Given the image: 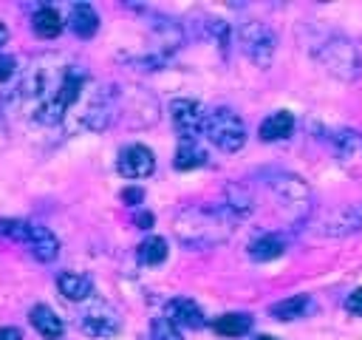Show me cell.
Segmentation results:
<instances>
[{
  "mask_svg": "<svg viewBox=\"0 0 362 340\" xmlns=\"http://www.w3.org/2000/svg\"><path fill=\"white\" fill-rule=\"evenodd\" d=\"M235 221L238 218L223 204H195V207H184L175 215L173 227H175V235L184 246L209 249V246L229 241Z\"/></svg>",
  "mask_w": 362,
  "mask_h": 340,
  "instance_id": "6da1fadb",
  "label": "cell"
},
{
  "mask_svg": "<svg viewBox=\"0 0 362 340\" xmlns=\"http://www.w3.org/2000/svg\"><path fill=\"white\" fill-rule=\"evenodd\" d=\"M85 71H79L76 65H65L59 82L54 85V91L34 108V119L40 125H57L65 119V113L79 102L82 88H85Z\"/></svg>",
  "mask_w": 362,
  "mask_h": 340,
  "instance_id": "7a4b0ae2",
  "label": "cell"
},
{
  "mask_svg": "<svg viewBox=\"0 0 362 340\" xmlns=\"http://www.w3.org/2000/svg\"><path fill=\"white\" fill-rule=\"evenodd\" d=\"M317 60L322 62V68L328 74H334L337 79H356L362 74V57H359V45L348 37H331L317 48Z\"/></svg>",
  "mask_w": 362,
  "mask_h": 340,
  "instance_id": "3957f363",
  "label": "cell"
},
{
  "mask_svg": "<svg viewBox=\"0 0 362 340\" xmlns=\"http://www.w3.org/2000/svg\"><path fill=\"white\" fill-rule=\"evenodd\" d=\"M204 133L223 153H235L246 142V125H243V119L232 108H215V110H209L206 113Z\"/></svg>",
  "mask_w": 362,
  "mask_h": 340,
  "instance_id": "277c9868",
  "label": "cell"
},
{
  "mask_svg": "<svg viewBox=\"0 0 362 340\" xmlns=\"http://www.w3.org/2000/svg\"><path fill=\"white\" fill-rule=\"evenodd\" d=\"M266 184H269V190L274 193V198L280 201V207H283L288 215L300 218V215L308 212L311 190L305 187V181H303L300 176L286 173V170H272V173H266Z\"/></svg>",
  "mask_w": 362,
  "mask_h": 340,
  "instance_id": "5b68a950",
  "label": "cell"
},
{
  "mask_svg": "<svg viewBox=\"0 0 362 340\" xmlns=\"http://www.w3.org/2000/svg\"><path fill=\"white\" fill-rule=\"evenodd\" d=\"M238 40H240V48L243 54L257 65V68H269L272 60H274V48H277V37L274 31L260 23V20H246L240 28H238Z\"/></svg>",
  "mask_w": 362,
  "mask_h": 340,
  "instance_id": "8992f818",
  "label": "cell"
},
{
  "mask_svg": "<svg viewBox=\"0 0 362 340\" xmlns=\"http://www.w3.org/2000/svg\"><path fill=\"white\" fill-rule=\"evenodd\" d=\"M119 113V94L116 85H102L90 94L85 110H82V128L88 130H105Z\"/></svg>",
  "mask_w": 362,
  "mask_h": 340,
  "instance_id": "52a82bcc",
  "label": "cell"
},
{
  "mask_svg": "<svg viewBox=\"0 0 362 340\" xmlns=\"http://www.w3.org/2000/svg\"><path fill=\"white\" fill-rule=\"evenodd\" d=\"M122 320H119V312L105 303V300H90L82 312H79V329L88 334V337H96V340H107L119 332Z\"/></svg>",
  "mask_w": 362,
  "mask_h": 340,
  "instance_id": "ba28073f",
  "label": "cell"
},
{
  "mask_svg": "<svg viewBox=\"0 0 362 340\" xmlns=\"http://www.w3.org/2000/svg\"><path fill=\"white\" fill-rule=\"evenodd\" d=\"M170 119H173V128L178 130L181 139H198V133L206 125L204 105L195 99H187V96L170 102Z\"/></svg>",
  "mask_w": 362,
  "mask_h": 340,
  "instance_id": "9c48e42d",
  "label": "cell"
},
{
  "mask_svg": "<svg viewBox=\"0 0 362 340\" xmlns=\"http://www.w3.org/2000/svg\"><path fill=\"white\" fill-rule=\"evenodd\" d=\"M362 230V204H342L317 221V232L328 238H345Z\"/></svg>",
  "mask_w": 362,
  "mask_h": 340,
  "instance_id": "30bf717a",
  "label": "cell"
},
{
  "mask_svg": "<svg viewBox=\"0 0 362 340\" xmlns=\"http://www.w3.org/2000/svg\"><path fill=\"white\" fill-rule=\"evenodd\" d=\"M331 147H334L339 167L348 176L362 178V133L359 130H337L331 136Z\"/></svg>",
  "mask_w": 362,
  "mask_h": 340,
  "instance_id": "8fae6325",
  "label": "cell"
},
{
  "mask_svg": "<svg viewBox=\"0 0 362 340\" xmlns=\"http://www.w3.org/2000/svg\"><path fill=\"white\" fill-rule=\"evenodd\" d=\"M116 170L124 178H147L156 170V156L147 144H124L116 159Z\"/></svg>",
  "mask_w": 362,
  "mask_h": 340,
  "instance_id": "7c38bea8",
  "label": "cell"
},
{
  "mask_svg": "<svg viewBox=\"0 0 362 340\" xmlns=\"http://www.w3.org/2000/svg\"><path fill=\"white\" fill-rule=\"evenodd\" d=\"M164 317L170 323H175L178 329H201L204 326V312L195 300L189 298H173L167 306H164Z\"/></svg>",
  "mask_w": 362,
  "mask_h": 340,
  "instance_id": "4fadbf2b",
  "label": "cell"
},
{
  "mask_svg": "<svg viewBox=\"0 0 362 340\" xmlns=\"http://www.w3.org/2000/svg\"><path fill=\"white\" fill-rule=\"evenodd\" d=\"M25 246H28L31 255H34L37 261H42V264H48V261H54V258L59 255V241H57V235H54L48 227H42V224H31V227H28V241H25Z\"/></svg>",
  "mask_w": 362,
  "mask_h": 340,
  "instance_id": "5bb4252c",
  "label": "cell"
},
{
  "mask_svg": "<svg viewBox=\"0 0 362 340\" xmlns=\"http://www.w3.org/2000/svg\"><path fill=\"white\" fill-rule=\"evenodd\" d=\"M57 289H59V295L65 300L79 303V300H88L93 295V280L88 275H82V272H59Z\"/></svg>",
  "mask_w": 362,
  "mask_h": 340,
  "instance_id": "9a60e30c",
  "label": "cell"
},
{
  "mask_svg": "<svg viewBox=\"0 0 362 340\" xmlns=\"http://www.w3.org/2000/svg\"><path fill=\"white\" fill-rule=\"evenodd\" d=\"M68 26H71V31L76 37L88 40V37H93L99 31V14H96V8L90 3H74L71 14H68Z\"/></svg>",
  "mask_w": 362,
  "mask_h": 340,
  "instance_id": "2e32d148",
  "label": "cell"
},
{
  "mask_svg": "<svg viewBox=\"0 0 362 340\" xmlns=\"http://www.w3.org/2000/svg\"><path fill=\"white\" fill-rule=\"evenodd\" d=\"M294 130V116L288 110H274L272 116H266L257 128L260 139L263 142H280V139H288Z\"/></svg>",
  "mask_w": 362,
  "mask_h": 340,
  "instance_id": "e0dca14e",
  "label": "cell"
},
{
  "mask_svg": "<svg viewBox=\"0 0 362 340\" xmlns=\"http://www.w3.org/2000/svg\"><path fill=\"white\" fill-rule=\"evenodd\" d=\"M28 317H31V326L45 337V340H57V337H62V317H57V312L51 309V306H45V303H37L31 312H28Z\"/></svg>",
  "mask_w": 362,
  "mask_h": 340,
  "instance_id": "ac0fdd59",
  "label": "cell"
},
{
  "mask_svg": "<svg viewBox=\"0 0 362 340\" xmlns=\"http://www.w3.org/2000/svg\"><path fill=\"white\" fill-rule=\"evenodd\" d=\"M175 170H195L206 164V150L201 147L198 139H181L175 147V159H173Z\"/></svg>",
  "mask_w": 362,
  "mask_h": 340,
  "instance_id": "d6986e66",
  "label": "cell"
},
{
  "mask_svg": "<svg viewBox=\"0 0 362 340\" xmlns=\"http://www.w3.org/2000/svg\"><path fill=\"white\" fill-rule=\"evenodd\" d=\"M31 28H34L37 37L54 40V37H59V31H62V17H59V11H57L54 6H40V8L34 11V17H31Z\"/></svg>",
  "mask_w": 362,
  "mask_h": 340,
  "instance_id": "ffe728a7",
  "label": "cell"
},
{
  "mask_svg": "<svg viewBox=\"0 0 362 340\" xmlns=\"http://www.w3.org/2000/svg\"><path fill=\"white\" fill-rule=\"evenodd\" d=\"M283 249H286V241L274 232H266V235H260L249 244V255L255 261H274V258L283 255Z\"/></svg>",
  "mask_w": 362,
  "mask_h": 340,
  "instance_id": "44dd1931",
  "label": "cell"
},
{
  "mask_svg": "<svg viewBox=\"0 0 362 340\" xmlns=\"http://www.w3.org/2000/svg\"><path fill=\"white\" fill-rule=\"evenodd\" d=\"M308 309H311V298H308V295H291V298L274 303L269 312H272L274 320H297V317H303Z\"/></svg>",
  "mask_w": 362,
  "mask_h": 340,
  "instance_id": "7402d4cb",
  "label": "cell"
},
{
  "mask_svg": "<svg viewBox=\"0 0 362 340\" xmlns=\"http://www.w3.org/2000/svg\"><path fill=\"white\" fill-rule=\"evenodd\" d=\"M212 329L221 334V337H240L252 329V314H243V312H229V314H221Z\"/></svg>",
  "mask_w": 362,
  "mask_h": 340,
  "instance_id": "603a6c76",
  "label": "cell"
},
{
  "mask_svg": "<svg viewBox=\"0 0 362 340\" xmlns=\"http://www.w3.org/2000/svg\"><path fill=\"white\" fill-rule=\"evenodd\" d=\"M136 255H139V261H141L144 266H158V264L167 258V241H164L161 235H150V238H144V241L139 244Z\"/></svg>",
  "mask_w": 362,
  "mask_h": 340,
  "instance_id": "cb8c5ba5",
  "label": "cell"
},
{
  "mask_svg": "<svg viewBox=\"0 0 362 340\" xmlns=\"http://www.w3.org/2000/svg\"><path fill=\"white\" fill-rule=\"evenodd\" d=\"M223 196H226L223 207H226L235 218H243V215H249V212H252V196H249V190H246V187H240V184H229Z\"/></svg>",
  "mask_w": 362,
  "mask_h": 340,
  "instance_id": "d4e9b609",
  "label": "cell"
},
{
  "mask_svg": "<svg viewBox=\"0 0 362 340\" xmlns=\"http://www.w3.org/2000/svg\"><path fill=\"white\" fill-rule=\"evenodd\" d=\"M28 221H20V218H3L0 221V235L17 241V244H25L28 241Z\"/></svg>",
  "mask_w": 362,
  "mask_h": 340,
  "instance_id": "484cf974",
  "label": "cell"
},
{
  "mask_svg": "<svg viewBox=\"0 0 362 340\" xmlns=\"http://www.w3.org/2000/svg\"><path fill=\"white\" fill-rule=\"evenodd\" d=\"M150 340H184V337L175 323H170L167 317H156L150 323Z\"/></svg>",
  "mask_w": 362,
  "mask_h": 340,
  "instance_id": "4316f807",
  "label": "cell"
},
{
  "mask_svg": "<svg viewBox=\"0 0 362 340\" xmlns=\"http://www.w3.org/2000/svg\"><path fill=\"white\" fill-rule=\"evenodd\" d=\"M14 74H17V60L8 57V54H0V82L11 79Z\"/></svg>",
  "mask_w": 362,
  "mask_h": 340,
  "instance_id": "83f0119b",
  "label": "cell"
},
{
  "mask_svg": "<svg viewBox=\"0 0 362 340\" xmlns=\"http://www.w3.org/2000/svg\"><path fill=\"white\" fill-rule=\"evenodd\" d=\"M345 309H348L351 314H359V317H362V286L354 289V292L345 298Z\"/></svg>",
  "mask_w": 362,
  "mask_h": 340,
  "instance_id": "f1b7e54d",
  "label": "cell"
},
{
  "mask_svg": "<svg viewBox=\"0 0 362 340\" xmlns=\"http://www.w3.org/2000/svg\"><path fill=\"white\" fill-rule=\"evenodd\" d=\"M122 198H124V201H127V204H139V201H141V198H144V193H141V190H139V187H127V190H124V193H122Z\"/></svg>",
  "mask_w": 362,
  "mask_h": 340,
  "instance_id": "f546056e",
  "label": "cell"
},
{
  "mask_svg": "<svg viewBox=\"0 0 362 340\" xmlns=\"http://www.w3.org/2000/svg\"><path fill=\"white\" fill-rule=\"evenodd\" d=\"M0 340H23V332L14 326H3L0 329Z\"/></svg>",
  "mask_w": 362,
  "mask_h": 340,
  "instance_id": "4dcf8cb0",
  "label": "cell"
},
{
  "mask_svg": "<svg viewBox=\"0 0 362 340\" xmlns=\"http://www.w3.org/2000/svg\"><path fill=\"white\" fill-rule=\"evenodd\" d=\"M136 224H139L141 230H150V227H153V215H150V212H139V215H136Z\"/></svg>",
  "mask_w": 362,
  "mask_h": 340,
  "instance_id": "1f68e13d",
  "label": "cell"
},
{
  "mask_svg": "<svg viewBox=\"0 0 362 340\" xmlns=\"http://www.w3.org/2000/svg\"><path fill=\"white\" fill-rule=\"evenodd\" d=\"M6 42H8V28H6L3 23H0V48H3Z\"/></svg>",
  "mask_w": 362,
  "mask_h": 340,
  "instance_id": "d6a6232c",
  "label": "cell"
},
{
  "mask_svg": "<svg viewBox=\"0 0 362 340\" xmlns=\"http://www.w3.org/2000/svg\"><path fill=\"white\" fill-rule=\"evenodd\" d=\"M255 340H277V337H272V334H257Z\"/></svg>",
  "mask_w": 362,
  "mask_h": 340,
  "instance_id": "836d02e7",
  "label": "cell"
}]
</instances>
